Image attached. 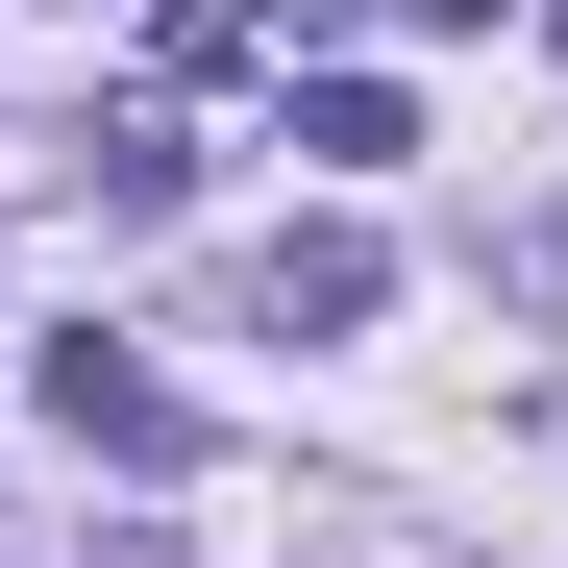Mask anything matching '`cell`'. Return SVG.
<instances>
[{
    "label": "cell",
    "instance_id": "cell-1",
    "mask_svg": "<svg viewBox=\"0 0 568 568\" xmlns=\"http://www.w3.org/2000/svg\"><path fill=\"white\" fill-rule=\"evenodd\" d=\"M247 297H272V346H346L371 297H396V247H371V223H272V272H247Z\"/></svg>",
    "mask_w": 568,
    "mask_h": 568
},
{
    "label": "cell",
    "instance_id": "cell-2",
    "mask_svg": "<svg viewBox=\"0 0 568 568\" xmlns=\"http://www.w3.org/2000/svg\"><path fill=\"white\" fill-rule=\"evenodd\" d=\"M50 420H74V445H124V469H173V396H149L124 346H50Z\"/></svg>",
    "mask_w": 568,
    "mask_h": 568
},
{
    "label": "cell",
    "instance_id": "cell-3",
    "mask_svg": "<svg viewBox=\"0 0 568 568\" xmlns=\"http://www.w3.org/2000/svg\"><path fill=\"white\" fill-rule=\"evenodd\" d=\"M297 149H322V173H396L420 124H396V74H322V100H297Z\"/></svg>",
    "mask_w": 568,
    "mask_h": 568
},
{
    "label": "cell",
    "instance_id": "cell-4",
    "mask_svg": "<svg viewBox=\"0 0 568 568\" xmlns=\"http://www.w3.org/2000/svg\"><path fill=\"white\" fill-rule=\"evenodd\" d=\"M544 50H568V0H544Z\"/></svg>",
    "mask_w": 568,
    "mask_h": 568
}]
</instances>
